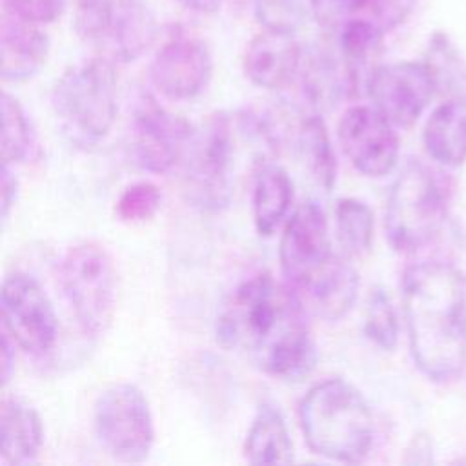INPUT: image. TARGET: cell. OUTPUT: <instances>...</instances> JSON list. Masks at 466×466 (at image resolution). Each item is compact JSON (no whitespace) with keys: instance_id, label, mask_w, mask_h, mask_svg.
Listing matches in <instances>:
<instances>
[{"instance_id":"1","label":"cell","mask_w":466,"mask_h":466,"mask_svg":"<svg viewBox=\"0 0 466 466\" xmlns=\"http://www.w3.org/2000/svg\"><path fill=\"white\" fill-rule=\"evenodd\" d=\"M308 315L288 282L258 273L240 282L222 302L215 333L220 346L258 371L299 380L313 370L317 359Z\"/></svg>"},{"instance_id":"2","label":"cell","mask_w":466,"mask_h":466,"mask_svg":"<svg viewBox=\"0 0 466 466\" xmlns=\"http://www.w3.org/2000/svg\"><path fill=\"white\" fill-rule=\"evenodd\" d=\"M402 309L415 366L435 382L466 370V277L448 262H419L402 277Z\"/></svg>"},{"instance_id":"3","label":"cell","mask_w":466,"mask_h":466,"mask_svg":"<svg viewBox=\"0 0 466 466\" xmlns=\"http://www.w3.org/2000/svg\"><path fill=\"white\" fill-rule=\"evenodd\" d=\"M299 424L308 448L331 461L360 462L373 444L371 411L344 379L311 386L299 404Z\"/></svg>"},{"instance_id":"4","label":"cell","mask_w":466,"mask_h":466,"mask_svg":"<svg viewBox=\"0 0 466 466\" xmlns=\"http://www.w3.org/2000/svg\"><path fill=\"white\" fill-rule=\"evenodd\" d=\"M51 106L71 144L84 149L100 144L116 116L115 64L95 56L67 67L53 86Z\"/></svg>"},{"instance_id":"5","label":"cell","mask_w":466,"mask_h":466,"mask_svg":"<svg viewBox=\"0 0 466 466\" xmlns=\"http://www.w3.org/2000/svg\"><path fill=\"white\" fill-rule=\"evenodd\" d=\"M446 197L437 175L422 162L410 160L391 184L384 229L397 251L411 253L428 246L439 233Z\"/></svg>"},{"instance_id":"6","label":"cell","mask_w":466,"mask_h":466,"mask_svg":"<svg viewBox=\"0 0 466 466\" xmlns=\"http://www.w3.org/2000/svg\"><path fill=\"white\" fill-rule=\"evenodd\" d=\"M73 25L98 56L113 64L137 60L157 35L155 16L144 0H76Z\"/></svg>"},{"instance_id":"7","label":"cell","mask_w":466,"mask_h":466,"mask_svg":"<svg viewBox=\"0 0 466 466\" xmlns=\"http://www.w3.org/2000/svg\"><path fill=\"white\" fill-rule=\"evenodd\" d=\"M58 280L80 328L89 335L106 333L116 304V273L106 248L91 240L69 248Z\"/></svg>"},{"instance_id":"8","label":"cell","mask_w":466,"mask_h":466,"mask_svg":"<svg viewBox=\"0 0 466 466\" xmlns=\"http://www.w3.org/2000/svg\"><path fill=\"white\" fill-rule=\"evenodd\" d=\"M184 157V193L187 200L204 211L226 208L233 191L231 116L224 111L209 115L195 129Z\"/></svg>"},{"instance_id":"9","label":"cell","mask_w":466,"mask_h":466,"mask_svg":"<svg viewBox=\"0 0 466 466\" xmlns=\"http://www.w3.org/2000/svg\"><path fill=\"white\" fill-rule=\"evenodd\" d=\"M95 431L104 450L116 461L147 459L155 428L147 399L135 384H113L95 402Z\"/></svg>"},{"instance_id":"10","label":"cell","mask_w":466,"mask_h":466,"mask_svg":"<svg viewBox=\"0 0 466 466\" xmlns=\"http://www.w3.org/2000/svg\"><path fill=\"white\" fill-rule=\"evenodd\" d=\"M2 324L11 340L40 357L56 342V315L40 284L24 273H11L2 284Z\"/></svg>"},{"instance_id":"11","label":"cell","mask_w":466,"mask_h":466,"mask_svg":"<svg viewBox=\"0 0 466 466\" xmlns=\"http://www.w3.org/2000/svg\"><path fill=\"white\" fill-rule=\"evenodd\" d=\"M195 127L182 116L167 111L151 96H144L131 120L133 162L149 173H167L187 149Z\"/></svg>"},{"instance_id":"12","label":"cell","mask_w":466,"mask_h":466,"mask_svg":"<svg viewBox=\"0 0 466 466\" xmlns=\"http://www.w3.org/2000/svg\"><path fill=\"white\" fill-rule=\"evenodd\" d=\"M337 253L331 251L328 220L319 204H300L284 226L279 248L280 268L291 289L320 275Z\"/></svg>"},{"instance_id":"13","label":"cell","mask_w":466,"mask_h":466,"mask_svg":"<svg viewBox=\"0 0 466 466\" xmlns=\"http://www.w3.org/2000/svg\"><path fill=\"white\" fill-rule=\"evenodd\" d=\"M393 127L379 109L353 106L339 120V144L357 171L384 177L399 158V137Z\"/></svg>"},{"instance_id":"14","label":"cell","mask_w":466,"mask_h":466,"mask_svg":"<svg viewBox=\"0 0 466 466\" xmlns=\"http://www.w3.org/2000/svg\"><path fill=\"white\" fill-rule=\"evenodd\" d=\"M368 95L393 126L411 127L435 95V86L422 62H395L375 69Z\"/></svg>"},{"instance_id":"15","label":"cell","mask_w":466,"mask_h":466,"mask_svg":"<svg viewBox=\"0 0 466 466\" xmlns=\"http://www.w3.org/2000/svg\"><path fill=\"white\" fill-rule=\"evenodd\" d=\"M211 71L213 60L206 44L193 36L177 35L157 51L149 66V78L164 96L187 100L204 91Z\"/></svg>"},{"instance_id":"16","label":"cell","mask_w":466,"mask_h":466,"mask_svg":"<svg viewBox=\"0 0 466 466\" xmlns=\"http://www.w3.org/2000/svg\"><path fill=\"white\" fill-rule=\"evenodd\" d=\"M302 56V47L293 35L264 29L248 44L242 66L255 86L280 89L295 82Z\"/></svg>"},{"instance_id":"17","label":"cell","mask_w":466,"mask_h":466,"mask_svg":"<svg viewBox=\"0 0 466 466\" xmlns=\"http://www.w3.org/2000/svg\"><path fill=\"white\" fill-rule=\"evenodd\" d=\"M339 62L344 71L348 95L368 93V84L380 66L384 29L371 18H353L339 29Z\"/></svg>"},{"instance_id":"18","label":"cell","mask_w":466,"mask_h":466,"mask_svg":"<svg viewBox=\"0 0 466 466\" xmlns=\"http://www.w3.org/2000/svg\"><path fill=\"white\" fill-rule=\"evenodd\" d=\"M49 55V38L36 24L4 11L0 22V76L5 82H24L35 76Z\"/></svg>"},{"instance_id":"19","label":"cell","mask_w":466,"mask_h":466,"mask_svg":"<svg viewBox=\"0 0 466 466\" xmlns=\"http://www.w3.org/2000/svg\"><path fill=\"white\" fill-rule=\"evenodd\" d=\"M309 315L324 320L342 319L359 293V275L350 260L337 255L335 260L315 279L293 289Z\"/></svg>"},{"instance_id":"20","label":"cell","mask_w":466,"mask_h":466,"mask_svg":"<svg viewBox=\"0 0 466 466\" xmlns=\"http://www.w3.org/2000/svg\"><path fill=\"white\" fill-rule=\"evenodd\" d=\"M44 441L38 413L22 399L7 397L0 408V455L5 464H31Z\"/></svg>"},{"instance_id":"21","label":"cell","mask_w":466,"mask_h":466,"mask_svg":"<svg viewBox=\"0 0 466 466\" xmlns=\"http://www.w3.org/2000/svg\"><path fill=\"white\" fill-rule=\"evenodd\" d=\"M422 140L430 157L455 167L466 160V95L448 96L426 120Z\"/></svg>"},{"instance_id":"22","label":"cell","mask_w":466,"mask_h":466,"mask_svg":"<svg viewBox=\"0 0 466 466\" xmlns=\"http://www.w3.org/2000/svg\"><path fill=\"white\" fill-rule=\"evenodd\" d=\"M293 198V184L286 169L277 164H264L257 169L253 180L251 206L255 228L269 237L288 215Z\"/></svg>"},{"instance_id":"23","label":"cell","mask_w":466,"mask_h":466,"mask_svg":"<svg viewBox=\"0 0 466 466\" xmlns=\"http://www.w3.org/2000/svg\"><path fill=\"white\" fill-rule=\"evenodd\" d=\"M244 455L251 464H288L293 461L288 426L275 406H258L246 435Z\"/></svg>"},{"instance_id":"24","label":"cell","mask_w":466,"mask_h":466,"mask_svg":"<svg viewBox=\"0 0 466 466\" xmlns=\"http://www.w3.org/2000/svg\"><path fill=\"white\" fill-rule=\"evenodd\" d=\"M309 175L329 191L337 177V160L326 124L319 113H304L293 140Z\"/></svg>"},{"instance_id":"25","label":"cell","mask_w":466,"mask_h":466,"mask_svg":"<svg viewBox=\"0 0 466 466\" xmlns=\"http://www.w3.org/2000/svg\"><path fill=\"white\" fill-rule=\"evenodd\" d=\"M422 64L433 80L435 93L466 95V62L444 31H435L430 36Z\"/></svg>"},{"instance_id":"26","label":"cell","mask_w":466,"mask_h":466,"mask_svg":"<svg viewBox=\"0 0 466 466\" xmlns=\"http://www.w3.org/2000/svg\"><path fill=\"white\" fill-rule=\"evenodd\" d=\"M335 229L346 257H362L370 251L375 218L370 206L359 198L344 197L335 206Z\"/></svg>"},{"instance_id":"27","label":"cell","mask_w":466,"mask_h":466,"mask_svg":"<svg viewBox=\"0 0 466 466\" xmlns=\"http://www.w3.org/2000/svg\"><path fill=\"white\" fill-rule=\"evenodd\" d=\"M2 164H20L33 157L36 149L31 122L20 102L9 93H2Z\"/></svg>"},{"instance_id":"28","label":"cell","mask_w":466,"mask_h":466,"mask_svg":"<svg viewBox=\"0 0 466 466\" xmlns=\"http://www.w3.org/2000/svg\"><path fill=\"white\" fill-rule=\"evenodd\" d=\"M364 333L380 350H393L399 337V322L393 302L384 288H375L368 297Z\"/></svg>"},{"instance_id":"29","label":"cell","mask_w":466,"mask_h":466,"mask_svg":"<svg viewBox=\"0 0 466 466\" xmlns=\"http://www.w3.org/2000/svg\"><path fill=\"white\" fill-rule=\"evenodd\" d=\"M258 24L268 31L295 35L306 22L302 0H253Z\"/></svg>"},{"instance_id":"30","label":"cell","mask_w":466,"mask_h":466,"mask_svg":"<svg viewBox=\"0 0 466 466\" xmlns=\"http://www.w3.org/2000/svg\"><path fill=\"white\" fill-rule=\"evenodd\" d=\"M162 204V193L153 182H135L127 186L116 200V215L124 222H144L151 218Z\"/></svg>"},{"instance_id":"31","label":"cell","mask_w":466,"mask_h":466,"mask_svg":"<svg viewBox=\"0 0 466 466\" xmlns=\"http://www.w3.org/2000/svg\"><path fill=\"white\" fill-rule=\"evenodd\" d=\"M309 9L320 25L339 29L346 22L362 16L364 11H370L371 0H309Z\"/></svg>"},{"instance_id":"32","label":"cell","mask_w":466,"mask_h":466,"mask_svg":"<svg viewBox=\"0 0 466 466\" xmlns=\"http://www.w3.org/2000/svg\"><path fill=\"white\" fill-rule=\"evenodd\" d=\"M4 11L31 22V24H51L62 16L66 0H2Z\"/></svg>"},{"instance_id":"33","label":"cell","mask_w":466,"mask_h":466,"mask_svg":"<svg viewBox=\"0 0 466 466\" xmlns=\"http://www.w3.org/2000/svg\"><path fill=\"white\" fill-rule=\"evenodd\" d=\"M417 0H371L370 18L384 31L402 24L413 11Z\"/></svg>"},{"instance_id":"34","label":"cell","mask_w":466,"mask_h":466,"mask_svg":"<svg viewBox=\"0 0 466 466\" xmlns=\"http://www.w3.org/2000/svg\"><path fill=\"white\" fill-rule=\"evenodd\" d=\"M18 193V180L15 173L11 171L9 164H2V189H0V209H2V218L5 220L9 215L11 206L16 200Z\"/></svg>"},{"instance_id":"35","label":"cell","mask_w":466,"mask_h":466,"mask_svg":"<svg viewBox=\"0 0 466 466\" xmlns=\"http://www.w3.org/2000/svg\"><path fill=\"white\" fill-rule=\"evenodd\" d=\"M15 346L16 344L4 331V337H2V382L4 384H7V380L11 377V368L15 364Z\"/></svg>"},{"instance_id":"36","label":"cell","mask_w":466,"mask_h":466,"mask_svg":"<svg viewBox=\"0 0 466 466\" xmlns=\"http://www.w3.org/2000/svg\"><path fill=\"white\" fill-rule=\"evenodd\" d=\"M180 2L184 7L208 15V13H215L220 7V0H177Z\"/></svg>"}]
</instances>
